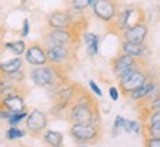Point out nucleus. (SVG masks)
<instances>
[{"label":"nucleus","mask_w":160,"mask_h":147,"mask_svg":"<svg viewBox=\"0 0 160 147\" xmlns=\"http://www.w3.org/2000/svg\"><path fill=\"white\" fill-rule=\"evenodd\" d=\"M92 10L97 18L106 22L116 16V6L112 0H96V3L92 5Z\"/></svg>","instance_id":"obj_9"},{"label":"nucleus","mask_w":160,"mask_h":147,"mask_svg":"<svg viewBox=\"0 0 160 147\" xmlns=\"http://www.w3.org/2000/svg\"><path fill=\"white\" fill-rule=\"evenodd\" d=\"M25 134L27 132L24 129H21L18 127H10L8 131H6V138L8 140H18V138H22L25 137Z\"/></svg>","instance_id":"obj_25"},{"label":"nucleus","mask_w":160,"mask_h":147,"mask_svg":"<svg viewBox=\"0 0 160 147\" xmlns=\"http://www.w3.org/2000/svg\"><path fill=\"white\" fill-rule=\"evenodd\" d=\"M0 108L9 110L10 113H18L25 110V100L21 93L10 94L6 97H0Z\"/></svg>","instance_id":"obj_10"},{"label":"nucleus","mask_w":160,"mask_h":147,"mask_svg":"<svg viewBox=\"0 0 160 147\" xmlns=\"http://www.w3.org/2000/svg\"><path fill=\"white\" fill-rule=\"evenodd\" d=\"M128 134H142V125L138 121H128Z\"/></svg>","instance_id":"obj_27"},{"label":"nucleus","mask_w":160,"mask_h":147,"mask_svg":"<svg viewBox=\"0 0 160 147\" xmlns=\"http://www.w3.org/2000/svg\"><path fill=\"white\" fill-rule=\"evenodd\" d=\"M147 79H148V77H147L146 71L141 66H138V68L132 69L128 74H125L123 77H121L119 78V85H121V90L123 91V94H129L135 88L141 87Z\"/></svg>","instance_id":"obj_4"},{"label":"nucleus","mask_w":160,"mask_h":147,"mask_svg":"<svg viewBox=\"0 0 160 147\" xmlns=\"http://www.w3.org/2000/svg\"><path fill=\"white\" fill-rule=\"evenodd\" d=\"M138 66H140V63L137 62V59L131 58V56H128L125 53L118 54L116 58L112 60V69H113V74H115V77L118 79L123 77L125 74H128L129 71L138 68Z\"/></svg>","instance_id":"obj_6"},{"label":"nucleus","mask_w":160,"mask_h":147,"mask_svg":"<svg viewBox=\"0 0 160 147\" xmlns=\"http://www.w3.org/2000/svg\"><path fill=\"white\" fill-rule=\"evenodd\" d=\"M144 124L146 127H160V110H147Z\"/></svg>","instance_id":"obj_22"},{"label":"nucleus","mask_w":160,"mask_h":147,"mask_svg":"<svg viewBox=\"0 0 160 147\" xmlns=\"http://www.w3.org/2000/svg\"><path fill=\"white\" fill-rule=\"evenodd\" d=\"M5 49H9L12 53H15L16 56H21V54L25 53L27 50V44H25L24 40H16V41H10V43L5 44Z\"/></svg>","instance_id":"obj_21"},{"label":"nucleus","mask_w":160,"mask_h":147,"mask_svg":"<svg viewBox=\"0 0 160 147\" xmlns=\"http://www.w3.org/2000/svg\"><path fill=\"white\" fill-rule=\"evenodd\" d=\"M72 6L75 10H84L90 6V3L88 0H72Z\"/></svg>","instance_id":"obj_30"},{"label":"nucleus","mask_w":160,"mask_h":147,"mask_svg":"<svg viewBox=\"0 0 160 147\" xmlns=\"http://www.w3.org/2000/svg\"><path fill=\"white\" fill-rule=\"evenodd\" d=\"M77 147H90V146H84V144H82V146H77Z\"/></svg>","instance_id":"obj_36"},{"label":"nucleus","mask_w":160,"mask_h":147,"mask_svg":"<svg viewBox=\"0 0 160 147\" xmlns=\"http://www.w3.org/2000/svg\"><path fill=\"white\" fill-rule=\"evenodd\" d=\"M25 60L31 66H44L47 65V56H46V49L40 44H31L25 50Z\"/></svg>","instance_id":"obj_8"},{"label":"nucleus","mask_w":160,"mask_h":147,"mask_svg":"<svg viewBox=\"0 0 160 147\" xmlns=\"http://www.w3.org/2000/svg\"><path fill=\"white\" fill-rule=\"evenodd\" d=\"M10 115H12V113H10L9 110H6V109H2V108H0V119H3V121H8Z\"/></svg>","instance_id":"obj_34"},{"label":"nucleus","mask_w":160,"mask_h":147,"mask_svg":"<svg viewBox=\"0 0 160 147\" xmlns=\"http://www.w3.org/2000/svg\"><path fill=\"white\" fill-rule=\"evenodd\" d=\"M109 96H110V99L113 102H118V100H119V90L112 85V87L109 88Z\"/></svg>","instance_id":"obj_32"},{"label":"nucleus","mask_w":160,"mask_h":147,"mask_svg":"<svg viewBox=\"0 0 160 147\" xmlns=\"http://www.w3.org/2000/svg\"><path fill=\"white\" fill-rule=\"evenodd\" d=\"M72 22V15L66 10H56L49 15V25L52 29H68Z\"/></svg>","instance_id":"obj_13"},{"label":"nucleus","mask_w":160,"mask_h":147,"mask_svg":"<svg viewBox=\"0 0 160 147\" xmlns=\"http://www.w3.org/2000/svg\"><path fill=\"white\" fill-rule=\"evenodd\" d=\"M88 3H90V6H92L94 3H96V0H88Z\"/></svg>","instance_id":"obj_35"},{"label":"nucleus","mask_w":160,"mask_h":147,"mask_svg":"<svg viewBox=\"0 0 160 147\" xmlns=\"http://www.w3.org/2000/svg\"><path fill=\"white\" fill-rule=\"evenodd\" d=\"M122 53L128 54V56H131V58H134V59H140L147 53V46L123 41V43H122Z\"/></svg>","instance_id":"obj_16"},{"label":"nucleus","mask_w":160,"mask_h":147,"mask_svg":"<svg viewBox=\"0 0 160 147\" xmlns=\"http://www.w3.org/2000/svg\"><path fill=\"white\" fill-rule=\"evenodd\" d=\"M43 140H44V143L49 144L50 147H62V144H63L62 132L54 131V129H44Z\"/></svg>","instance_id":"obj_20"},{"label":"nucleus","mask_w":160,"mask_h":147,"mask_svg":"<svg viewBox=\"0 0 160 147\" xmlns=\"http://www.w3.org/2000/svg\"><path fill=\"white\" fill-rule=\"evenodd\" d=\"M27 115H28V112H27V110H22V112H18V113H12L6 122L9 124L10 127H18L22 121H25Z\"/></svg>","instance_id":"obj_23"},{"label":"nucleus","mask_w":160,"mask_h":147,"mask_svg":"<svg viewBox=\"0 0 160 147\" xmlns=\"http://www.w3.org/2000/svg\"><path fill=\"white\" fill-rule=\"evenodd\" d=\"M69 106H71V103H69V102L56 100V103H54L53 108H52V113H53V115H56V116H60L65 110H68Z\"/></svg>","instance_id":"obj_24"},{"label":"nucleus","mask_w":160,"mask_h":147,"mask_svg":"<svg viewBox=\"0 0 160 147\" xmlns=\"http://www.w3.org/2000/svg\"><path fill=\"white\" fill-rule=\"evenodd\" d=\"M16 93H21L18 83H13L6 75H0V97H6Z\"/></svg>","instance_id":"obj_17"},{"label":"nucleus","mask_w":160,"mask_h":147,"mask_svg":"<svg viewBox=\"0 0 160 147\" xmlns=\"http://www.w3.org/2000/svg\"><path fill=\"white\" fill-rule=\"evenodd\" d=\"M22 65H24V60L19 56L9 59V60H5V62H0V75H6V74H12L15 71H19V69H22Z\"/></svg>","instance_id":"obj_19"},{"label":"nucleus","mask_w":160,"mask_h":147,"mask_svg":"<svg viewBox=\"0 0 160 147\" xmlns=\"http://www.w3.org/2000/svg\"><path fill=\"white\" fill-rule=\"evenodd\" d=\"M144 143H146V147H160V138H150V137H146Z\"/></svg>","instance_id":"obj_31"},{"label":"nucleus","mask_w":160,"mask_h":147,"mask_svg":"<svg viewBox=\"0 0 160 147\" xmlns=\"http://www.w3.org/2000/svg\"><path fill=\"white\" fill-rule=\"evenodd\" d=\"M29 34V21L25 19L24 24H22V31H21V35H22V38H25V37H28Z\"/></svg>","instance_id":"obj_33"},{"label":"nucleus","mask_w":160,"mask_h":147,"mask_svg":"<svg viewBox=\"0 0 160 147\" xmlns=\"http://www.w3.org/2000/svg\"><path fill=\"white\" fill-rule=\"evenodd\" d=\"M147 34H148V28H147L146 24H140L134 25L131 28H128L123 31V38L125 41H129V43H137V44H144L147 38Z\"/></svg>","instance_id":"obj_11"},{"label":"nucleus","mask_w":160,"mask_h":147,"mask_svg":"<svg viewBox=\"0 0 160 147\" xmlns=\"http://www.w3.org/2000/svg\"><path fill=\"white\" fill-rule=\"evenodd\" d=\"M47 46H69L72 43V34L68 29H52L47 34Z\"/></svg>","instance_id":"obj_14"},{"label":"nucleus","mask_w":160,"mask_h":147,"mask_svg":"<svg viewBox=\"0 0 160 147\" xmlns=\"http://www.w3.org/2000/svg\"><path fill=\"white\" fill-rule=\"evenodd\" d=\"M88 87H90V90H91L92 93L96 94L97 97H103V91H102V88L97 85V83L94 81V79H90L88 81Z\"/></svg>","instance_id":"obj_29"},{"label":"nucleus","mask_w":160,"mask_h":147,"mask_svg":"<svg viewBox=\"0 0 160 147\" xmlns=\"http://www.w3.org/2000/svg\"><path fill=\"white\" fill-rule=\"evenodd\" d=\"M31 81L38 85V87H46L49 88L54 84L65 81L66 77L63 75L62 69L59 66H53V65H44V66H35L31 72H29Z\"/></svg>","instance_id":"obj_2"},{"label":"nucleus","mask_w":160,"mask_h":147,"mask_svg":"<svg viewBox=\"0 0 160 147\" xmlns=\"http://www.w3.org/2000/svg\"><path fill=\"white\" fill-rule=\"evenodd\" d=\"M142 131H146V137L150 138H160V127H146Z\"/></svg>","instance_id":"obj_28"},{"label":"nucleus","mask_w":160,"mask_h":147,"mask_svg":"<svg viewBox=\"0 0 160 147\" xmlns=\"http://www.w3.org/2000/svg\"><path fill=\"white\" fill-rule=\"evenodd\" d=\"M147 110H160V94L144 102Z\"/></svg>","instance_id":"obj_26"},{"label":"nucleus","mask_w":160,"mask_h":147,"mask_svg":"<svg viewBox=\"0 0 160 147\" xmlns=\"http://www.w3.org/2000/svg\"><path fill=\"white\" fill-rule=\"evenodd\" d=\"M69 135L77 143H92L100 138V127L91 124H73Z\"/></svg>","instance_id":"obj_3"},{"label":"nucleus","mask_w":160,"mask_h":147,"mask_svg":"<svg viewBox=\"0 0 160 147\" xmlns=\"http://www.w3.org/2000/svg\"><path fill=\"white\" fill-rule=\"evenodd\" d=\"M140 22H141L140 10H137V9H126V10H123V12L119 15V18H118V28L123 33L125 29L131 28V27H134V25H137V24H140Z\"/></svg>","instance_id":"obj_12"},{"label":"nucleus","mask_w":160,"mask_h":147,"mask_svg":"<svg viewBox=\"0 0 160 147\" xmlns=\"http://www.w3.org/2000/svg\"><path fill=\"white\" fill-rule=\"evenodd\" d=\"M68 119L72 124H91L100 127V115H98L96 103H77L73 102L68 109Z\"/></svg>","instance_id":"obj_1"},{"label":"nucleus","mask_w":160,"mask_h":147,"mask_svg":"<svg viewBox=\"0 0 160 147\" xmlns=\"http://www.w3.org/2000/svg\"><path fill=\"white\" fill-rule=\"evenodd\" d=\"M47 124H49L47 115L43 110H40V109H32L27 115V118H25V127H27V129L31 134H40V132H43L47 128Z\"/></svg>","instance_id":"obj_5"},{"label":"nucleus","mask_w":160,"mask_h":147,"mask_svg":"<svg viewBox=\"0 0 160 147\" xmlns=\"http://www.w3.org/2000/svg\"><path fill=\"white\" fill-rule=\"evenodd\" d=\"M84 43L87 46V54L88 56H96L98 53V44H100V37L94 33H85L82 35Z\"/></svg>","instance_id":"obj_18"},{"label":"nucleus","mask_w":160,"mask_h":147,"mask_svg":"<svg viewBox=\"0 0 160 147\" xmlns=\"http://www.w3.org/2000/svg\"><path fill=\"white\" fill-rule=\"evenodd\" d=\"M156 85H157V83H156V81L147 79V81L142 84L141 87L135 88V90H134V91H131L128 96H129V99H131L132 102H146L147 99L151 96V93L154 91Z\"/></svg>","instance_id":"obj_15"},{"label":"nucleus","mask_w":160,"mask_h":147,"mask_svg":"<svg viewBox=\"0 0 160 147\" xmlns=\"http://www.w3.org/2000/svg\"><path fill=\"white\" fill-rule=\"evenodd\" d=\"M46 56H47V62L53 66H62L71 56V49L68 46H47L46 47Z\"/></svg>","instance_id":"obj_7"}]
</instances>
